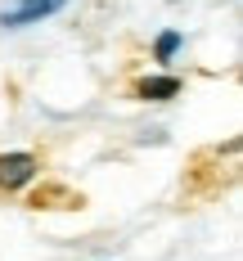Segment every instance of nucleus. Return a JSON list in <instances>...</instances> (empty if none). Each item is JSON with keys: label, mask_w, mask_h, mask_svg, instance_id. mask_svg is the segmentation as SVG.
Listing matches in <instances>:
<instances>
[{"label": "nucleus", "mask_w": 243, "mask_h": 261, "mask_svg": "<svg viewBox=\"0 0 243 261\" xmlns=\"http://www.w3.org/2000/svg\"><path fill=\"white\" fill-rule=\"evenodd\" d=\"M68 0H5L0 5V27L5 32H18V27H32L41 18H54Z\"/></svg>", "instance_id": "f257e3e1"}, {"label": "nucleus", "mask_w": 243, "mask_h": 261, "mask_svg": "<svg viewBox=\"0 0 243 261\" xmlns=\"http://www.w3.org/2000/svg\"><path fill=\"white\" fill-rule=\"evenodd\" d=\"M36 171H41V162H36V153H27V149L0 153V189H23V185L36 180Z\"/></svg>", "instance_id": "f03ea898"}, {"label": "nucleus", "mask_w": 243, "mask_h": 261, "mask_svg": "<svg viewBox=\"0 0 243 261\" xmlns=\"http://www.w3.org/2000/svg\"><path fill=\"white\" fill-rule=\"evenodd\" d=\"M135 95L149 99V104H167V99L180 95V77H144L140 86H135Z\"/></svg>", "instance_id": "7ed1b4c3"}, {"label": "nucleus", "mask_w": 243, "mask_h": 261, "mask_svg": "<svg viewBox=\"0 0 243 261\" xmlns=\"http://www.w3.org/2000/svg\"><path fill=\"white\" fill-rule=\"evenodd\" d=\"M180 45H185L180 32H162L158 41H153V59H158V63H171V59L180 54Z\"/></svg>", "instance_id": "20e7f679"}]
</instances>
